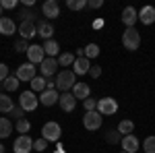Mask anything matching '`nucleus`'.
<instances>
[{
  "label": "nucleus",
  "instance_id": "1",
  "mask_svg": "<svg viewBox=\"0 0 155 153\" xmlns=\"http://www.w3.org/2000/svg\"><path fill=\"white\" fill-rule=\"evenodd\" d=\"M77 85V75L68 68H64V71H60L56 75V89L58 91H64V93H68V89H72Z\"/></svg>",
  "mask_w": 155,
  "mask_h": 153
},
{
  "label": "nucleus",
  "instance_id": "2",
  "mask_svg": "<svg viewBox=\"0 0 155 153\" xmlns=\"http://www.w3.org/2000/svg\"><path fill=\"white\" fill-rule=\"evenodd\" d=\"M122 46L126 50H130V52L139 50V46H141V33L134 27H126V31L122 33Z\"/></svg>",
  "mask_w": 155,
  "mask_h": 153
},
{
  "label": "nucleus",
  "instance_id": "3",
  "mask_svg": "<svg viewBox=\"0 0 155 153\" xmlns=\"http://www.w3.org/2000/svg\"><path fill=\"white\" fill-rule=\"evenodd\" d=\"M97 112L101 116H112L118 112V101L114 97H101V99H97Z\"/></svg>",
  "mask_w": 155,
  "mask_h": 153
},
{
  "label": "nucleus",
  "instance_id": "4",
  "mask_svg": "<svg viewBox=\"0 0 155 153\" xmlns=\"http://www.w3.org/2000/svg\"><path fill=\"white\" fill-rule=\"evenodd\" d=\"M60 135H62V128H60V124L58 122H54V120H50V122H46L44 124V128H41V137L46 139V141H58L60 139Z\"/></svg>",
  "mask_w": 155,
  "mask_h": 153
},
{
  "label": "nucleus",
  "instance_id": "5",
  "mask_svg": "<svg viewBox=\"0 0 155 153\" xmlns=\"http://www.w3.org/2000/svg\"><path fill=\"white\" fill-rule=\"evenodd\" d=\"M101 122H104V118H101V114H99L97 110H93V112H85L83 126L87 130H99L101 128Z\"/></svg>",
  "mask_w": 155,
  "mask_h": 153
},
{
  "label": "nucleus",
  "instance_id": "6",
  "mask_svg": "<svg viewBox=\"0 0 155 153\" xmlns=\"http://www.w3.org/2000/svg\"><path fill=\"white\" fill-rule=\"evenodd\" d=\"M37 104H39V99L35 97L33 91H23L21 97H19V106L23 108L25 112H33V110L37 108Z\"/></svg>",
  "mask_w": 155,
  "mask_h": 153
},
{
  "label": "nucleus",
  "instance_id": "7",
  "mask_svg": "<svg viewBox=\"0 0 155 153\" xmlns=\"http://www.w3.org/2000/svg\"><path fill=\"white\" fill-rule=\"evenodd\" d=\"M19 81H33L37 75H35V64L31 62H25V64H19L17 68V75H15Z\"/></svg>",
  "mask_w": 155,
  "mask_h": 153
},
{
  "label": "nucleus",
  "instance_id": "8",
  "mask_svg": "<svg viewBox=\"0 0 155 153\" xmlns=\"http://www.w3.org/2000/svg\"><path fill=\"white\" fill-rule=\"evenodd\" d=\"M12 149H15V153H31L33 151V139H31L29 135H21V137L15 141Z\"/></svg>",
  "mask_w": 155,
  "mask_h": 153
},
{
  "label": "nucleus",
  "instance_id": "9",
  "mask_svg": "<svg viewBox=\"0 0 155 153\" xmlns=\"http://www.w3.org/2000/svg\"><path fill=\"white\" fill-rule=\"evenodd\" d=\"M19 35H21V39H33L37 35V23L21 21V25H19Z\"/></svg>",
  "mask_w": 155,
  "mask_h": 153
},
{
  "label": "nucleus",
  "instance_id": "10",
  "mask_svg": "<svg viewBox=\"0 0 155 153\" xmlns=\"http://www.w3.org/2000/svg\"><path fill=\"white\" fill-rule=\"evenodd\" d=\"M46 58H48V56H46V52H44V46H31L27 50V60H29L31 64H41Z\"/></svg>",
  "mask_w": 155,
  "mask_h": 153
},
{
  "label": "nucleus",
  "instance_id": "11",
  "mask_svg": "<svg viewBox=\"0 0 155 153\" xmlns=\"http://www.w3.org/2000/svg\"><path fill=\"white\" fill-rule=\"evenodd\" d=\"M56 101H60V93H58V89H46L44 93H39V104L41 106H54Z\"/></svg>",
  "mask_w": 155,
  "mask_h": 153
},
{
  "label": "nucleus",
  "instance_id": "12",
  "mask_svg": "<svg viewBox=\"0 0 155 153\" xmlns=\"http://www.w3.org/2000/svg\"><path fill=\"white\" fill-rule=\"evenodd\" d=\"M56 66H58V60H56V58H46L41 64H39V72H41V77H44V79L54 77V75H56Z\"/></svg>",
  "mask_w": 155,
  "mask_h": 153
},
{
  "label": "nucleus",
  "instance_id": "13",
  "mask_svg": "<svg viewBox=\"0 0 155 153\" xmlns=\"http://www.w3.org/2000/svg\"><path fill=\"white\" fill-rule=\"evenodd\" d=\"M41 12H44L46 19H56V17H60L58 2H56V0H46V2L41 4Z\"/></svg>",
  "mask_w": 155,
  "mask_h": 153
},
{
  "label": "nucleus",
  "instance_id": "14",
  "mask_svg": "<svg viewBox=\"0 0 155 153\" xmlns=\"http://www.w3.org/2000/svg\"><path fill=\"white\" fill-rule=\"evenodd\" d=\"M139 21L143 25H153L155 23V6H151V4L143 6L139 11Z\"/></svg>",
  "mask_w": 155,
  "mask_h": 153
},
{
  "label": "nucleus",
  "instance_id": "15",
  "mask_svg": "<svg viewBox=\"0 0 155 153\" xmlns=\"http://www.w3.org/2000/svg\"><path fill=\"white\" fill-rule=\"evenodd\" d=\"M139 21V12L134 6H126L124 11H122V23L126 25V27H134V23Z\"/></svg>",
  "mask_w": 155,
  "mask_h": 153
},
{
  "label": "nucleus",
  "instance_id": "16",
  "mask_svg": "<svg viewBox=\"0 0 155 153\" xmlns=\"http://www.w3.org/2000/svg\"><path fill=\"white\" fill-rule=\"evenodd\" d=\"M122 151L126 153H137L139 151V139L134 137V135H126V137H122Z\"/></svg>",
  "mask_w": 155,
  "mask_h": 153
},
{
  "label": "nucleus",
  "instance_id": "17",
  "mask_svg": "<svg viewBox=\"0 0 155 153\" xmlns=\"http://www.w3.org/2000/svg\"><path fill=\"white\" fill-rule=\"evenodd\" d=\"M58 106L62 108L64 112H74V108H77V99H74V95H72V93H62V95H60Z\"/></svg>",
  "mask_w": 155,
  "mask_h": 153
},
{
  "label": "nucleus",
  "instance_id": "18",
  "mask_svg": "<svg viewBox=\"0 0 155 153\" xmlns=\"http://www.w3.org/2000/svg\"><path fill=\"white\" fill-rule=\"evenodd\" d=\"M72 95H74V99H87V97H91V89H89V85L87 83H79L72 87Z\"/></svg>",
  "mask_w": 155,
  "mask_h": 153
},
{
  "label": "nucleus",
  "instance_id": "19",
  "mask_svg": "<svg viewBox=\"0 0 155 153\" xmlns=\"http://www.w3.org/2000/svg\"><path fill=\"white\" fill-rule=\"evenodd\" d=\"M91 71V64H89V58H77L74 60V64H72V72L79 77V75H87V72Z\"/></svg>",
  "mask_w": 155,
  "mask_h": 153
},
{
  "label": "nucleus",
  "instance_id": "20",
  "mask_svg": "<svg viewBox=\"0 0 155 153\" xmlns=\"http://www.w3.org/2000/svg\"><path fill=\"white\" fill-rule=\"evenodd\" d=\"M17 31V25H15V21L12 19H8V17H0V33L2 35H12Z\"/></svg>",
  "mask_w": 155,
  "mask_h": 153
},
{
  "label": "nucleus",
  "instance_id": "21",
  "mask_svg": "<svg viewBox=\"0 0 155 153\" xmlns=\"http://www.w3.org/2000/svg\"><path fill=\"white\" fill-rule=\"evenodd\" d=\"M52 33H54V27H52L50 21H39L37 23V35L39 37H44L48 42V39H52Z\"/></svg>",
  "mask_w": 155,
  "mask_h": 153
},
{
  "label": "nucleus",
  "instance_id": "22",
  "mask_svg": "<svg viewBox=\"0 0 155 153\" xmlns=\"http://www.w3.org/2000/svg\"><path fill=\"white\" fill-rule=\"evenodd\" d=\"M44 52L48 54V58H56V56H60V46H58V42H54V39L44 42Z\"/></svg>",
  "mask_w": 155,
  "mask_h": 153
},
{
  "label": "nucleus",
  "instance_id": "23",
  "mask_svg": "<svg viewBox=\"0 0 155 153\" xmlns=\"http://www.w3.org/2000/svg\"><path fill=\"white\" fill-rule=\"evenodd\" d=\"M12 108H15V101L6 93H0V112L2 114H11Z\"/></svg>",
  "mask_w": 155,
  "mask_h": 153
},
{
  "label": "nucleus",
  "instance_id": "24",
  "mask_svg": "<svg viewBox=\"0 0 155 153\" xmlns=\"http://www.w3.org/2000/svg\"><path fill=\"white\" fill-rule=\"evenodd\" d=\"M56 60H58V66H72L74 60H77V56H74L72 52H62Z\"/></svg>",
  "mask_w": 155,
  "mask_h": 153
},
{
  "label": "nucleus",
  "instance_id": "25",
  "mask_svg": "<svg viewBox=\"0 0 155 153\" xmlns=\"http://www.w3.org/2000/svg\"><path fill=\"white\" fill-rule=\"evenodd\" d=\"M12 132V124H11V120L6 116H2L0 118V139H6L8 135Z\"/></svg>",
  "mask_w": 155,
  "mask_h": 153
},
{
  "label": "nucleus",
  "instance_id": "26",
  "mask_svg": "<svg viewBox=\"0 0 155 153\" xmlns=\"http://www.w3.org/2000/svg\"><path fill=\"white\" fill-rule=\"evenodd\" d=\"M19 17H21V21H31V23H35V19H37L35 11H33L31 6H23V8L19 11Z\"/></svg>",
  "mask_w": 155,
  "mask_h": 153
},
{
  "label": "nucleus",
  "instance_id": "27",
  "mask_svg": "<svg viewBox=\"0 0 155 153\" xmlns=\"http://www.w3.org/2000/svg\"><path fill=\"white\" fill-rule=\"evenodd\" d=\"M132 130H134V122L132 120H122L118 124V132L122 137H126V135H132Z\"/></svg>",
  "mask_w": 155,
  "mask_h": 153
},
{
  "label": "nucleus",
  "instance_id": "28",
  "mask_svg": "<svg viewBox=\"0 0 155 153\" xmlns=\"http://www.w3.org/2000/svg\"><path fill=\"white\" fill-rule=\"evenodd\" d=\"M122 141V135L118 132V128H110L106 130V143H110V145H116V143Z\"/></svg>",
  "mask_w": 155,
  "mask_h": 153
},
{
  "label": "nucleus",
  "instance_id": "29",
  "mask_svg": "<svg viewBox=\"0 0 155 153\" xmlns=\"http://www.w3.org/2000/svg\"><path fill=\"white\" fill-rule=\"evenodd\" d=\"M48 87H46V79L44 77H35L33 81H31V91L35 93V91H39V93H44Z\"/></svg>",
  "mask_w": 155,
  "mask_h": 153
},
{
  "label": "nucleus",
  "instance_id": "30",
  "mask_svg": "<svg viewBox=\"0 0 155 153\" xmlns=\"http://www.w3.org/2000/svg\"><path fill=\"white\" fill-rule=\"evenodd\" d=\"M29 48H31V44H29V39H21V37H19V39H17V42H15V52H19V54H27V50H29Z\"/></svg>",
  "mask_w": 155,
  "mask_h": 153
},
{
  "label": "nucleus",
  "instance_id": "31",
  "mask_svg": "<svg viewBox=\"0 0 155 153\" xmlns=\"http://www.w3.org/2000/svg\"><path fill=\"white\" fill-rule=\"evenodd\" d=\"M99 56V46L97 44H89V46H85V58H97Z\"/></svg>",
  "mask_w": 155,
  "mask_h": 153
},
{
  "label": "nucleus",
  "instance_id": "32",
  "mask_svg": "<svg viewBox=\"0 0 155 153\" xmlns=\"http://www.w3.org/2000/svg\"><path fill=\"white\" fill-rule=\"evenodd\" d=\"M19 83H21V81H19L17 77H8L2 85H4V89H6V91H17V89H19Z\"/></svg>",
  "mask_w": 155,
  "mask_h": 153
},
{
  "label": "nucleus",
  "instance_id": "33",
  "mask_svg": "<svg viewBox=\"0 0 155 153\" xmlns=\"http://www.w3.org/2000/svg\"><path fill=\"white\" fill-rule=\"evenodd\" d=\"M17 130H19L21 135H27V132L31 130V122H29L27 118H21V120H17Z\"/></svg>",
  "mask_w": 155,
  "mask_h": 153
},
{
  "label": "nucleus",
  "instance_id": "34",
  "mask_svg": "<svg viewBox=\"0 0 155 153\" xmlns=\"http://www.w3.org/2000/svg\"><path fill=\"white\" fill-rule=\"evenodd\" d=\"M66 6L71 11H83L87 6V0H66Z\"/></svg>",
  "mask_w": 155,
  "mask_h": 153
},
{
  "label": "nucleus",
  "instance_id": "35",
  "mask_svg": "<svg viewBox=\"0 0 155 153\" xmlns=\"http://www.w3.org/2000/svg\"><path fill=\"white\" fill-rule=\"evenodd\" d=\"M143 149H145V153H155V137H147L145 139Z\"/></svg>",
  "mask_w": 155,
  "mask_h": 153
},
{
  "label": "nucleus",
  "instance_id": "36",
  "mask_svg": "<svg viewBox=\"0 0 155 153\" xmlns=\"http://www.w3.org/2000/svg\"><path fill=\"white\" fill-rule=\"evenodd\" d=\"M83 108H85V112H93V110H97V99L87 97V99L83 101Z\"/></svg>",
  "mask_w": 155,
  "mask_h": 153
},
{
  "label": "nucleus",
  "instance_id": "37",
  "mask_svg": "<svg viewBox=\"0 0 155 153\" xmlns=\"http://www.w3.org/2000/svg\"><path fill=\"white\" fill-rule=\"evenodd\" d=\"M46 147H48V141H46V139H44V137H41V139H37V141H33V149H35V151H44V149H46Z\"/></svg>",
  "mask_w": 155,
  "mask_h": 153
},
{
  "label": "nucleus",
  "instance_id": "38",
  "mask_svg": "<svg viewBox=\"0 0 155 153\" xmlns=\"http://www.w3.org/2000/svg\"><path fill=\"white\" fill-rule=\"evenodd\" d=\"M0 6H2V8H6V11H12V8H17V6H19V2H17V0H2V2H0Z\"/></svg>",
  "mask_w": 155,
  "mask_h": 153
},
{
  "label": "nucleus",
  "instance_id": "39",
  "mask_svg": "<svg viewBox=\"0 0 155 153\" xmlns=\"http://www.w3.org/2000/svg\"><path fill=\"white\" fill-rule=\"evenodd\" d=\"M8 77H11V75H8V66H6L4 62H0V83H4Z\"/></svg>",
  "mask_w": 155,
  "mask_h": 153
},
{
  "label": "nucleus",
  "instance_id": "40",
  "mask_svg": "<svg viewBox=\"0 0 155 153\" xmlns=\"http://www.w3.org/2000/svg\"><path fill=\"white\" fill-rule=\"evenodd\" d=\"M23 112H25V110H23L21 106H15V108L11 110V118H15V120H21V118H23Z\"/></svg>",
  "mask_w": 155,
  "mask_h": 153
},
{
  "label": "nucleus",
  "instance_id": "41",
  "mask_svg": "<svg viewBox=\"0 0 155 153\" xmlns=\"http://www.w3.org/2000/svg\"><path fill=\"white\" fill-rule=\"evenodd\" d=\"M101 4H104L101 0H87V6L89 8H101Z\"/></svg>",
  "mask_w": 155,
  "mask_h": 153
},
{
  "label": "nucleus",
  "instance_id": "42",
  "mask_svg": "<svg viewBox=\"0 0 155 153\" xmlns=\"http://www.w3.org/2000/svg\"><path fill=\"white\" fill-rule=\"evenodd\" d=\"M89 75H91L93 79H99V75H101V66H91V71H89Z\"/></svg>",
  "mask_w": 155,
  "mask_h": 153
},
{
  "label": "nucleus",
  "instance_id": "43",
  "mask_svg": "<svg viewBox=\"0 0 155 153\" xmlns=\"http://www.w3.org/2000/svg\"><path fill=\"white\" fill-rule=\"evenodd\" d=\"M46 87H48V89H56V79H54V77H48V79H46Z\"/></svg>",
  "mask_w": 155,
  "mask_h": 153
},
{
  "label": "nucleus",
  "instance_id": "44",
  "mask_svg": "<svg viewBox=\"0 0 155 153\" xmlns=\"http://www.w3.org/2000/svg\"><path fill=\"white\" fill-rule=\"evenodd\" d=\"M101 25H104V21H101V19H95V21H93V27H95V29H99Z\"/></svg>",
  "mask_w": 155,
  "mask_h": 153
},
{
  "label": "nucleus",
  "instance_id": "45",
  "mask_svg": "<svg viewBox=\"0 0 155 153\" xmlns=\"http://www.w3.org/2000/svg\"><path fill=\"white\" fill-rule=\"evenodd\" d=\"M0 153H4V145L2 143H0Z\"/></svg>",
  "mask_w": 155,
  "mask_h": 153
},
{
  "label": "nucleus",
  "instance_id": "46",
  "mask_svg": "<svg viewBox=\"0 0 155 153\" xmlns=\"http://www.w3.org/2000/svg\"><path fill=\"white\" fill-rule=\"evenodd\" d=\"M56 153H64V151H62V149H58V151H56Z\"/></svg>",
  "mask_w": 155,
  "mask_h": 153
},
{
  "label": "nucleus",
  "instance_id": "47",
  "mask_svg": "<svg viewBox=\"0 0 155 153\" xmlns=\"http://www.w3.org/2000/svg\"><path fill=\"white\" fill-rule=\"evenodd\" d=\"M0 12H2V6H0Z\"/></svg>",
  "mask_w": 155,
  "mask_h": 153
},
{
  "label": "nucleus",
  "instance_id": "48",
  "mask_svg": "<svg viewBox=\"0 0 155 153\" xmlns=\"http://www.w3.org/2000/svg\"><path fill=\"white\" fill-rule=\"evenodd\" d=\"M120 153H126V151H120Z\"/></svg>",
  "mask_w": 155,
  "mask_h": 153
}]
</instances>
